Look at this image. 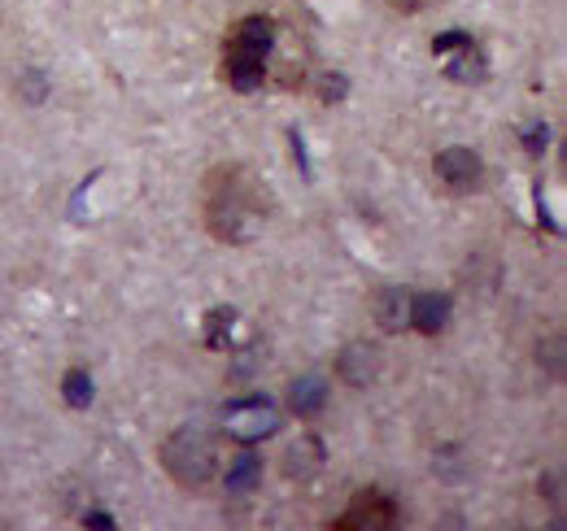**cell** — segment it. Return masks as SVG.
I'll return each instance as SVG.
<instances>
[{"label":"cell","mask_w":567,"mask_h":531,"mask_svg":"<svg viewBox=\"0 0 567 531\" xmlns=\"http://www.w3.org/2000/svg\"><path fill=\"white\" fill-rule=\"evenodd\" d=\"M436 179H441L454 197H467V192L481 188V157H476L472 148H463V144L441 148V153H436Z\"/></svg>","instance_id":"obj_7"},{"label":"cell","mask_w":567,"mask_h":531,"mask_svg":"<svg viewBox=\"0 0 567 531\" xmlns=\"http://www.w3.org/2000/svg\"><path fill=\"white\" fill-rule=\"evenodd\" d=\"M411 296H415V292H406V288H380L375 301H371L375 323H380L384 332H406V327H411Z\"/></svg>","instance_id":"obj_9"},{"label":"cell","mask_w":567,"mask_h":531,"mask_svg":"<svg viewBox=\"0 0 567 531\" xmlns=\"http://www.w3.org/2000/svg\"><path fill=\"white\" fill-rule=\"evenodd\" d=\"M323 462H328V454H323L319 436H301V440H292L284 449V475L288 479H315L323 470Z\"/></svg>","instance_id":"obj_10"},{"label":"cell","mask_w":567,"mask_h":531,"mask_svg":"<svg viewBox=\"0 0 567 531\" xmlns=\"http://www.w3.org/2000/svg\"><path fill=\"white\" fill-rule=\"evenodd\" d=\"M402 523V506L384 488H362L350 497L346 514L332 523L337 531H389Z\"/></svg>","instance_id":"obj_6"},{"label":"cell","mask_w":567,"mask_h":531,"mask_svg":"<svg viewBox=\"0 0 567 531\" xmlns=\"http://www.w3.org/2000/svg\"><path fill=\"white\" fill-rule=\"evenodd\" d=\"M537 362H542V366L550 362V375L559 379V375H564V335H559V332L542 335V348H537Z\"/></svg>","instance_id":"obj_17"},{"label":"cell","mask_w":567,"mask_h":531,"mask_svg":"<svg viewBox=\"0 0 567 531\" xmlns=\"http://www.w3.org/2000/svg\"><path fill=\"white\" fill-rule=\"evenodd\" d=\"M157 462H162V470H166L184 492H206L214 479H218V462H223L218 431L206 427V423H184V427H175V431L162 440Z\"/></svg>","instance_id":"obj_2"},{"label":"cell","mask_w":567,"mask_h":531,"mask_svg":"<svg viewBox=\"0 0 567 531\" xmlns=\"http://www.w3.org/2000/svg\"><path fill=\"white\" fill-rule=\"evenodd\" d=\"M62 397H66L71 409H87V405H92V375H87V371H66Z\"/></svg>","instance_id":"obj_16"},{"label":"cell","mask_w":567,"mask_h":531,"mask_svg":"<svg viewBox=\"0 0 567 531\" xmlns=\"http://www.w3.org/2000/svg\"><path fill=\"white\" fill-rule=\"evenodd\" d=\"M546 144H550V132H546V127H533V132H524V148H528L533 157H542V153H546Z\"/></svg>","instance_id":"obj_20"},{"label":"cell","mask_w":567,"mask_h":531,"mask_svg":"<svg viewBox=\"0 0 567 531\" xmlns=\"http://www.w3.org/2000/svg\"><path fill=\"white\" fill-rule=\"evenodd\" d=\"M288 409L297 418H319L328 409V379L323 375H301L292 388H288Z\"/></svg>","instance_id":"obj_12"},{"label":"cell","mask_w":567,"mask_h":531,"mask_svg":"<svg viewBox=\"0 0 567 531\" xmlns=\"http://www.w3.org/2000/svg\"><path fill=\"white\" fill-rule=\"evenodd\" d=\"M380 366H384V353H380V344H371V340H350V344H341V353H337V379L350 384V388H367V384L380 375Z\"/></svg>","instance_id":"obj_8"},{"label":"cell","mask_w":567,"mask_h":531,"mask_svg":"<svg viewBox=\"0 0 567 531\" xmlns=\"http://www.w3.org/2000/svg\"><path fill=\"white\" fill-rule=\"evenodd\" d=\"M258 475H262V462H258L254 445H240L236 462L227 466V488H231V492H249V488L258 483Z\"/></svg>","instance_id":"obj_14"},{"label":"cell","mask_w":567,"mask_h":531,"mask_svg":"<svg viewBox=\"0 0 567 531\" xmlns=\"http://www.w3.org/2000/svg\"><path fill=\"white\" fill-rule=\"evenodd\" d=\"M231 332H236V310L223 305V310L206 314V348H236Z\"/></svg>","instance_id":"obj_15"},{"label":"cell","mask_w":567,"mask_h":531,"mask_svg":"<svg viewBox=\"0 0 567 531\" xmlns=\"http://www.w3.org/2000/svg\"><path fill=\"white\" fill-rule=\"evenodd\" d=\"M271 40H276V18H267V13H249V18L231 22V31L223 40V83L236 92L267 87Z\"/></svg>","instance_id":"obj_3"},{"label":"cell","mask_w":567,"mask_h":531,"mask_svg":"<svg viewBox=\"0 0 567 531\" xmlns=\"http://www.w3.org/2000/svg\"><path fill=\"white\" fill-rule=\"evenodd\" d=\"M384 9H393V13H420L427 0H380Z\"/></svg>","instance_id":"obj_21"},{"label":"cell","mask_w":567,"mask_h":531,"mask_svg":"<svg viewBox=\"0 0 567 531\" xmlns=\"http://www.w3.org/2000/svg\"><path fill=\"white\" fill-rule=\"evenodd\" d=\"M463 44H472V35H467V31H445V35H436V40H432V53H436V58H450V53H458Z\"/></svg>","instance_id":"obj_18"},{"label":"cell","mask_w":567,"mask_h":531,"mask_svg":"<svg viewBox=\"0 0 567 531\" xmlns=\"http://www.w3.org/2000/svg\"><path fill=\"white\" fill-rule=\"evenodd\" d=\"M445 327H450V296H436V292L411 296V332L441 335Z\"/></svg>","instance_id":"obj_11"},{"label":"cell","mask_w":567,"mask_h":531,"mask_svg":"<svg viewBox=\"0 0 567 531\" xmlns=\"http://www.w3.org/2000/svg\"><path fill=\"white\" fill-rule=\"evenodd\" d=\"M310 79H315V49H310V40L297 27L276 22V40H271V58H267V83L280 87V92H301Z\"/></svg>","instance_id":"obj_4"},{"label":"cell","mask_w":567,"mask_h":531,"mask_svg":"<svg viewBox=\"0 0 567 531\" xmlns=\"http://www.w3.org/2000/svg\"><path fill=\"white\" fill-rule=\"evenodd\" d=\"M445 79H454V83H485V79H489L485 53H481V44H476V40H472V44H463L454 62H445Z\"/></svg>","instance_id":"obj_13"},{"label":"cell","mask_w":567,"mask_h":531,"mask_svg":"<svg viewBox=\"0 0 567 531\" xmlns=\"http://www.w3.org/2000/svg\"><path fill=\"white\" fill-rule=\"evenodd\" d=\"M83 523H87V528H114V523H110V519H105V514H87V519H83Z\"/></svg>","instance_id":"obj_22"},{"label":"cell","mask_w":567,"mask_h":531,"mask_svg":"<svg viewBox=\"0 0 567 531\" xmlns=\"http://www.w3.org/2000/svg\"><path fill=\"white\" fill-rule=\"evenodd\" d=\"M271 214L267 184L245 162H218L202 179V222L218 244L254 240V227Z\"/></svg>","instance_id":"obj_1"},{"label":"cell","mask_w":567,"mask_h":531,"mask_svg":"<svg viewBox=\"0 0 567 531\" xmlns=\"http://www.w3.org/2000/svg\"><path fill=\"white\" fill-rule=\"evenodd\" d=\"M346 87H350V83H346L341 74H319V101H323V105L341 101V96H346Z\"/></svg>","instance_id":"obj_19"},{"label":"cell","mask_w":567,"mask_h":531,"mask_svg":"<svg viewBox=\"0 0 567 531\" xmlns=\"http://www.w3.org/2000/svg\"><path fill=\"white\" fill-rule=\"evenodd\" d=\"M284 423V414L276 409L271 397H245V400H231L223 409V431L236 440V445H258L267 436H276Z\"/></svg>","instance_id":"obj_5"}]
</instances>
